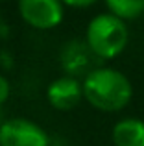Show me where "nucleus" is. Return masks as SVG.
<instances>
[{
	"mask_svg": "<svg viewBox=\"0 0 144 146\" xmlns=\"http://www.w3.org/2000/svg\"><path fill=\"white\" fill-rule=\"evenodd\" d=\"M83 98L98 111L116 113L129 106L133 83L126 74L113 67H96L83 78Z\"/></svg>",
	"mask_w": 144,
	"mask_h": 146,
	"instance_id": "f257e3e1",
	"label": "nucleus"
},
{
	"mask_svg": "<svg viewBox=\"0 0 144 146\" xmlns=\"http://www.w3.org/2000/svg\"><path fill=\"white\" fill-rule=\"evenodd\" d=\"M85 43L96 59H115L126 50L129 43L127 22L109 11L98 13L87 24Z\"/></svg>",
	"mask_w": 144,
	"mask_h": 146,
	"instance_id": "f03ea898",
	"label": "nucleus"
},
{
	"mask_svg": "<svg viewBox=\"0 0 144 146\" xmlns=\"http://www.w3.org/2000/svg\"><path fill=\"white\" fill-rule=\"evenodd\" d=\"M17 6L22 21L35 30L57 28L65 17V4L61 0H18Z\"/></svg>",
	"mask_w": 144,
	"mask_h": 146,
	"instance_id": "7ed1b4c3",
	"label": "nucleus"
},
{
	"mask_svg": "<svg viewBox=\"0 0 144 146\" xmlns=\"http://www.w3.org/2000/svg\"><path fill=\"white\" fill-rule=\"evenodd\" d=\"M0 146H50V137L33 120L17 117L0 126Z\"/></svg>",
	"mask_w": 144,
	"mask_h": 146,
	"instance_id": "20e7f679",
	"label": "nucleus"
},
{
	"mask_svg": "<svg viewBox=\"0 0 144 146\" xmlns=\"http://www.w3.org/2000/svg\"><path fill=\"white\" fill-rule=\"evenodd\" d=\"M46 98L54 109L59 111H70L81 102L83 98V83L74 76H61L54 80L48 85Z\"/></svg>",
	"mask_w": 144,
	"mask_h": 146,
	"instance_id": "39448f33",
	"label": "nucleus"
},
{
	"mask_svg": "<svg viewBox=\"0 0 144 146\" xmlns=\"http://www.w3.org/2000/svg\"><path fill=\"white\" fill-rule=\"evenodd\" d=\"M115 146H144V120L137 117H126L111 129Z\"/></svg>",
	"mask_w": 144,
	"mask_h": 146,
	"instance_id": "423d86ee",
	"label": "nucleus"
},
{
	"mask_svg": "<svg viewBox=\"0 0 144 146\" xmlns=\"http://www.w3.org/2000/svg\"><path fill=\"white\" fill-rule=\"evenodd\" d=\"M90 57H94V56L89 50V46H87V43L72 41V43L67 44V48L61 54V65L69 76H74L76 78V76L83 74V78H85L89 74L87 67H89Z\"/></svg>",
	"mask_w": 144,
	"mask_h": 146,
	"instance_id": "0eeeda50",
	"label": "nucleus"
},
{
	"mask_svg": "<svg viewBox=\"0 0 144 146\" xmlns=\"http://www.w3.org/2000/svg\"><path fill=\"white\" fill-rule=\"evenodd\" d=\"M107 11L124 21H135L144 15V0H104Z\"/></svg>",
	"mask_w": 144,
	"mask_h": 146,
	"instance_id": "6e6552de",
	"label": "nucleus"
},
{
	"mask_svg": "<svg viewBox=\"0 0 144 146\" xmlns=\"http://www.w3.org/2000/svg\"><path fill=\"white\" fill-rule=\"evenodd\" d=\"M9 93H11V87H9V82H7L6 76L0 74V106L9 98Z\"/></svg>",
	"mask_w": 144,
	"mask_h": 146,
	"instance_id": "1a4fd4ad",
	"label": "nucleus"
},
{
	"mask_svg": "<svg viewBox=\"0 0 144 146\" xmlns=\"http://www.w3.org/2000/svg\"><path fill=\"white\" fill-rule=\"evenodd\" d=\"M61 2L69 7H89L92 4H96L98 0H61Z\"/></svg>",
	"mask_w": 144,
	"mask_h": 146,
	"instance_id": "9d476101",
	"label": "nucleus"
},
{
	"mask_svg": "<svg viewBox=\"0 0 144 146\" xmlns=\"http://www.w3.org/2000/svg\"><path fill=\"white\" fill-rule=\"evenodd\" d=\"M4 122H6V118H4V111H2V109H0V126H2V124H4Z\"/></svg>",
	"mask_w": 144,
	"mask_h": 146,
	"instance_id": "9b49d317",
	"label": "nucleus"
},
{
	"mask_svg": "<svg viewBox=\"0 0 144 146\" xmlns=\"http://www.w3.org/2000/svg\"><path fill=\"white\" fill-rule=\"evenodd\" d=\"M0 2H7V0H0Z\"/></svg>",
	"mask_w": 144,
	"mask_h": 146,
	"instance_id": "f8f14e48",
	"label": "nucleus"
}]
</instances>
